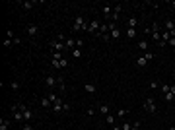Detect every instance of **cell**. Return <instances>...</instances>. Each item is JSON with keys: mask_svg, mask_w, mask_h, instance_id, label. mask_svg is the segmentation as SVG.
<instances>
[{"mask_svg": "<svg viewBox=\"0 0 175 130\" xmlns=\"http://www.w3.org/2000/svg\"><path fill=\"white\" fill-rule=\"evenodd\" d=\"M136 64H138V66H146V64H148V60H146L144 56H140V58H136Z\"/></svg>", "mask_w": 175, "mask_h": 130, "instance_id": "20", "label": "cell"}, {"mask_svg": "<svg viewBox=\"0 0 175 130\" xmlns=\"http://www.w3.org/2000/svg\"><path fill=\"white\" fill-rule=\"evenodd\" d=\"M121 12H123V6H121V4H115V6H113V12H111V20H109V22H115V23H117V20H119V16H121Z\"/></svg>", "mask_w": 175, "mask_h": 130, "instance_id": "4", "label": "cell"}, {"mask_svg": "<svg viewBox=\"0 0 175 130\" xmlns=\"http://www.w3.org/2000/svg\"><path fill=\"white\" fill-rule=\"evenodd\" d=\"M169 91H171V93L175 95V84H171V86H169Z\"/></svg>", "mask_w": 175, "mask_h": 130, "instance_id": "39", "label": "cell"}, {"mask_svg": "<svg viewBox=\"0 0 175 130\" xmlns=\"http://www.w3.org/2000/svg\"><path fill=\"white\" fill-rule=\"evenodd\" d=\"M10 128V119H0V130H8Z\"/></svg>", "mask_w": 175, "mask_h": 130, "instance_id": "11", "label": "cell"}, {"mask_svg": "<svg viewBox=\"0 0 175 130\" xmlns=\"http://www.w3.org/2000/svg\"><path fill=\"white\" fill-rule=\"evenodd\" d=\"M31 119H33V113L27 109V111L23 113V122H31Z\"/></svg>", "mask_w": 175, "mask_h": 130, "instance_id": "13", "label": "cell"}, {"mask_svg": "<svg viewBox=\"0 0 175 130\" xmlns=\"http://www.w3.org/2000/svg\"><path fill=\"white\" fill-rule=\"evenodd\" d=\"M109 37H113L115 41H117V39H121V29L117 27V23H115V22L109 23Z\"/></svg>", "mask_w": 175, "mask_h": 130, "instance_id": "2", "label": "cell"}, {"mask_svg": "<svg viewBox=\"0 0 175 130\" xmlns=\"http://www.w3.org/2000/svg\"><path fill=\"white\" fill-rule=\"evenodd\" d=\"M105 120H107V124H109V126H115V117H113V115H107Z\"/></svg>", "mask_w": 175, "mask_h": 130, "instance_id": "18", "label": "cell"}, {"mask_svg": "<svg viewBox=\"0 0 175 130\" xmlns=\"http://www.w3.org/2000/svg\"><path fill=\"white\" fill-rule=\"evenodd\" d=\"M101 12H103V16H105V20H107V22H109L111 20V4H103V6H101Z\"/></svg>", "mask_w": 175, "mask_h": 130, "instance_id": "6", "label": "cell"}, {"mask_svg": "<svg viewBox=\"0 0 175 130\" xmlns=\"http://www.w3.org/2000/svg\"><path fill=\"white\" fill-rule=\"evenodd\" d=\"M167 45H171V47H175V37H171V39L167 41Z\"/></svg>", "mask_w": 175, "mask_h": 130, "instance_id": "38", "label": "cell"}, {"mask_svg": "<svg viewBox=\"0 0 175 130\" xmlns=\"http://www.w3.org/2000/svg\"><path fill=\"white\" fill-rule=\"evenodd\" d=\"M150 89H158V82H150Z\"/></svg>", "mask_w": 175, "mask_h": 130, "instance_id": "35", "label": "cell"}, {"mask_svg": "<svg viewBox=\"0 0 175 130\" xmlns=\"http://www.w3.org/2000/svg\"><path fill=\"white\" fill-rule=\"evenodd\" d=\"M164 99L167 101V103H169V101H173V99H175V95L171 93V91H169V93H165V95H164Z\"/></svg>", "mask_w": 175, "mask_h": 130, "instance_id": "23", "label": "cell"}, {"mask_svg": "<svg viewBox=\"0 0 175 130\" xmlns=\"http://www.w3.org/2000/svg\"><path fill=\"white\" fill-rule=\"evenodd\" d=\"M162 93H169V84H162Z\"/></svg>", "mask_w": 175, "mask_h": 130, "instance_id": "26", "label": "cell"}, {"mask_svg": "<svg viewBox=\"0 0 175 130\" xmlns=\"http://www.w3.org/2000/svg\"><path fill=\"white\" fill-rule=\"evenodd\" d=\"M99 113H101V115H109V105H101V107H99Z\"/></svg>", "mask_w": 175, "mask_h": 130, "instance_id": "19", "label": "cell"}, {"mask_svg": "<svg viewBox=\"0 0 175 130\" xmlns=\"http://www.w3.org/2000/svg\"><path fill=\"white\" fill-rule=\"evenodd\" d=\"M171 6H173V8H175V0H173V2H171Z\"/></svg>", "mask_w": 175, "mask_h": 130, "instance_id": "41", "label": "cell"}, {"mask_svg": "<svg viewBox=\"0 0 175 130\" xmlns=\"http://www.w3.org/2000/svg\"><path fill=\"white\" fill-rule=\"evenodd\" d=\"M113 130H123V128H121V126H117V124H115V126H113Z\"/></svg>", "mask_w": 175, "mask_h": 130, "instance_id": "40", "label": "cell"}, {"mask_svg": "<svg viewBox=\"0 0 175 130\" xmlns=\"http://www.w3.org/2000/svg\"><path fill=\"white\" fill-rule=\"evenodd\" d=\"M127 25H129V27H132V29H136V25H138V20H136V18H129Z\"/></svg>", "mask_w": 175, "mask_h": 130, "instance_id": "14", "label": "cell"}, {"mask_svg": "<svg viewBox=\"0 0 175 130\" xmlns=\"http://www.w3.org/2000/svg\"><path fill=\"white\" fill-rule=\"evenodd\" d=\"M12 45H14L12 39H4V47H12Z\"/></svg>", "mask_w": 175, "mask_h": 130, "instance_id": "31", "label": "cell"}, {"mask_svg": "<svg viewBox=\"0 0 175 130\" xmlns=\"http://www.w3.org/2000/svg\"><path fill=\"white\" fill-rule=\"evenodd\" d=\"M37 33H39V27H37L35 23H31V25H27V35H29V37H35Z\"/></svg>", "mask_w": 175, "mask_h": 130, "instance_id": "9", "label": "cell"}, {"mask_svg": "<svg viewBox=\"0 0 175 130\" xmlns=\"http://www.w3.org/2000/svg\"><path fill=\"white\" fill-rule=\"evenodd\" d=\"M72 56H74V58H80V56H82V49H74V51H72Z\"/></svg>", "mask_w": 175, "mask_h": 130, "instance_id": "22", "label": "cell"}, {"mask_svg": "<svg viewBox=\"0 0 175 130\" xmlns=\"http://www.w3.org/2000/svg\"><path fill=\"white\" fill-rule=\"evenodd\" d=\"M167 130H175V126H171V128H167Z\"/></svg>", "mask_w": 175, "mask_h": 130, "instance_id": "42", "label": "cell"}, {"mask_svg": "<svg viewBox=\"0 0 175 130\" xmlns=\"http://www.w3.org/2000/svg\"><path fill=\"white\" fill-rule=\"evenodd\" d=\"M22 130H33V126H31V122H23V126H22Z\"/></svg>", "mask_w": 175, "mask_h": 130, "instance_id": "27", "label": "cell"}, {"mask_svg": "<svg viewBox=\"0 0 175 130\" xmlns=\"http://www.w3.org/2000/svg\"><path fill=\"white\" fill-rule=\"evenodd\" d=\"M39 103H41V107H43V109H53V101H51L49 95H47V97H41V99H39Z\"/></svg>", "mask_w": 175, "mask_h": 130, "instance_id": "5", "label": "cell"}, {"mask_svg": "<svg viewBox=\"0 0 175 130\" xmlns=\"http://www.w3.org/2000/svg\"><path fill=\"white\" fill-rule=\"evenodd\" d=\"M123 130H132V124H129V122H123V126H121Z\"/></svg>", "mask_w": 175, "mask_h": 130, "instance_id": "29", "label": "cell"}, {"mask_svg": "<svg viewBox=\"0 0 175 130\" xmlns=\"http://www.w3.org/2000/svg\"><path fill=\"white\" fill-rule=\"evenodd\" d=\"M99 25H101L99 22H89V23H88V29H86V31L88 33H95V31H99Z\"/></svg>", "mask_w": 175, "mask_h": 130, "instance_id": "7", "label": "cell"}, {"mask_svg": "<svg viewBox=\"0 0 175 130\" xmlns=\"http://www.w3.org/2000/svg\"><path fill=\"white\" fill-rule=\"evenodd\" d=\"M93 113H95V109H93V107H89V109H88V117H91Z\"/></svg>", "mask_w": 175, "mask_h": 130, "instance_id": "36", "label": "cell"}, {"mask_svg": "<svg viewBox=\"0 0 175 130\" xmlns=\"http://www.w3.org/2000/svg\"><path fill=\"white\" fill-rule=\"evenodd\" d=\"M51 66H53V68H60V60H56V58H51Z\"/></svg>", "mask_w": 175, "mask_h": 130, "instance_id": "24", "label": "cell"}, {"mask_svg": "<svg viewBox=\"0 0 175 130\" xmlns=\"http://www.w3.org/2000/svg\"><path fill=\"white\" fill-rule=\"evenodd\" d=\"M80 29H88V23H86V20H84L82 16H78L76 20H74V23H72V31L74 33H78Z\"/></svg>", "mask_w": 175, "mask_h": 130, "instance_id": "1", "label": "cell"}, {"mask_svg": "<svg viewBox=\"0 0 175 130\" xmlns=\"http://www.w3.org/2000/svg\"><path fill=\"white\" fill-rule=\"evenodd\" d=\"M45 86L53 89V87L56 86V78H55V76H47V78H45Z\"/></svg>", "mask_w": 175, "mask_h": 130, "instance_id": "8", "label": "cell"}, {"mask_svg": "<svg viewBox=\"0 0 175 130\" xmlns=\"http://www.w3.org/2000/svg\"><path fill=\"white\" fill-rule=\"evenodd\" d=\"M144 109H146L148 113H156V101H154V97L144 99Z\"/></svg>", "mask_w": 175, "mask_h": 130, "instance_id": "3", "label": "cell"}, {"mask_svg": "<svg viewBox=\"0 0 175 130\" xmlns=\"http://www.w3.org/2000/svg\"><path fill=\"white\" fill-rule=\"evenodd\" d=\"M76 47H78V49H82V47H84V41H82V39H78V41H76Z\"/></svg>", "mask_w": 175, "mask_h": 130, "instance_id": "34", "label": "cell"}, {"mask_svg": "<svg viewBox=\"0 0 175 130\" xmlns=\"http://www.w3.org/2000/svg\"><path fill=\"white\" fill-rule=\"evenodd\" d=\"M10 87L14 89V91H18V89L22 87V84H20V82H16V80H12V82H10Z\"/></svg>", "mask_w": 175, "mask_h": 130, "instance_id": "16", "label": "cell"}, {"mask_svg": "<svg viewBox=\"0 0 175 130\" xmlns=\"http://www.w3.org/2000/svg\"><path fill=\"white\" fill-rule=\"evenodd\" d=\"M20 6H22L23 10H31L33 6H35V2H20Z\"/></svg>", "mask_w": 175, "mask_h": 130, "instance_id": "15", "label": "cell"}, {"mask_svg": "<svg viewBox=\"0 0 175 130\" xmlns=\"http://www.w3.org/2000/svg\"><path fill=\"white\" fill-rule=\"evenodd\" d=\"M6 39H16V37H14V31H12V29H8V31H6Z\"/></svg>", "mask_w": 175, "mask_h": 130, "instance_id": "30", "label": "cell"}, {"mask_svg": "<svg viewBox=\"0 0 175 130\" xmlns=\"http://www.w3.org/2000/svg\"><path fill=\"white\" fill-rule=\"evenodd\" d=\"M56 86L60 87V91H64L66 87H64V78L62 76H56Z\"/></svg>", "mask_w": 175, "mask_h": 130, "instance_id": "12", "label": "cell"}, {"mask_svg": "<svg viewBox=\"0 0 175 130\" xmlns=\"http://www.w3.org/2000/svg\"><path fill=\"white\" fill-rule=\"evenodd\" d=\"M132 130H140V122H138V120L132 122Z\"/></svg>", "mask_w": 175, "mask_h": 130, "instance_id": "32", "label": "cell"}, {"mask_svg": "<svg viewBox=\"0 0 175 130\" xmlns=\"http://www.w3.org/2000/svg\"><path fill=\"white\" fill-rule=\"evenodd\" d=\"M84 89H86L88 93H95V91H97V86H95V84H89V82H88V84H84Z\"/></svg>", "mask_w": 175, "mask_h": 130, "instance_id": "10", "label": "cell"}, {"mask_svg": "<svg viewBox=\"0 0 175 130\" xmlns=\"http://www.w3.org/2000/svg\"><path fill=\"white\" fill-rule=\"evenodd\" d=\"M138 47H140L142 51H148V47H150V45H148V41L144 39V41H140V43H138Z\"/></svg>", "mask_w": 175, "mask_h": 130, "instance_id": "21", "label": "cell"}, {"mask_svg": "<svg viewBox=\"0 0 175 130\" xmlns=\"http://www.w3.org/2000/svg\"><path fill=\"white\" fill-rule=\"evenodd\" d=\"M127 37H129V39L136 37V29H132V27H127Z\"/></svg>", "mask_w": 175, "mask_h": 130, "instance_id": "17", "label": "cell"}, {"mask_svg": "<svg viewBox=\"0 0 175 130\" xmlns=\"http://www.w3.org/2000/svg\"><path fill=\"white\" fill-rule=\"evenodd\" d=\"M144 58H146L148 62H150V60H152V58H154V53H144Z\"/></svg>", "mask_w": 175, "mask_h": 130, "instance_id": "28", "label": "cell"}, {"mask_svg": "<svg viewBox=\"0 0 175 130\" xmlns=\"http://www.w3.org/2000/svg\"><path fill=\"white\" fill-rule=\"evenodd\" d=\"M117 117H119V119H125V117H127V109H119Z\"/></svg>", "mask_w": 175, "mask_h": 130, "instance_id": "25", "label": "cell"}, {"mask_svg": "<svg viewBox=\"0 0 175 130\" xmlns=\"http://www.w3.org/2000/svg\"><path fill=\"white\" fill-rule=\"evenodd\" d=\"M12 41H14V45H22V39H20V37H16V39H12Z\"/></svg>", "mask_w": 175, "mask_h": 130, "instance_id": "37", "label": "cell"}, {"mask_svg": "<svg viewBox=\"0 0 175 130\" xmlns=\"http://www.w3.org/2000/svg\"><path fill=\"white\" fill-rule=\"evenodd\" d=\"M53 58H56V60H60V58H62V53H53Z\"/></svg>", "mask_w": 175, "mask_h": 130, "instance_id": "33", "label": "cell"}]
</instances>
